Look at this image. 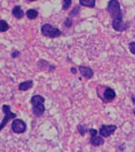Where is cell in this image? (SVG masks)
<instances>
[{
  "label": "cell",
  "instance_id": "15",
  "mask_svg": "<svg viewBox=\"0 0 135 152\" xmlns=\"http://www.w3.org/2000/svg\"><path fill=\"white\" fill-rule=\"evenodd\" d=\"M8 29H9V25L7 24V22L0 20V32H5V31L8 30Z\"/></svg>",
  "mask_w": 135,
  "mask_h": 152
},
{
  "label": "cell",
  "instance_id": "5",
  "mask_svg": "<svg viewBox=\"0 0 135 152\" xmlns=\"http://www.w3.org/2000/svg\"><path fill=\"white\" fill-rule=\"evenodd\" d=\"M26 129V124L21 119H14L12 122V130L16 134H22Z\"/></svg>",
  "mask_w": 135,
  "mask_h": 152
},
{
  "label": "cell",
  "instance_id": "13",
  "mask_svg": "<svg viewBox=\"0 0 135 152\" xmlns=\"http://www.w3.org/2000/svg\"><path fill=\"white\" fill-rule=\"evenodd\" d=\"M79 4L85 7L94 8L95 7V0H79Z\"/></svg>",
  "mask_w": 135,
  "mask_h": 152
},
{
  "label": "cell",
  "instance_id": "25",
  "mask_svg": "<svg viewBox=\"0 0 135 152\" xmlns=\"http://www.w3.org/2000/svg\"><path fill=\"white\" fill-rule=\"evenodd\" d=\"M133 114H134V115H135V109H134V110H133Z\"/></svg>",
  "mask_w": 135,
  "mask_h": 152
},
{
  "label": "cell",
  "instance_id": "16",
  "mask_svg": "<svg viewBox=\"0 0 135 152\" xmlns=\"http://www.w3.org/2000/svg\"><path fill=\"white\" fill-rule=\"evenodd\" d=\"M77 128H78V132L80 133V135H81V136H84V135L87 133V130H88L85 125H78V127H77Z\"/></svg>",
  "mask_w": 135,
  "mask_h": 152
},
{
  "label": "cell",
  "instance_id": "1",
  "mask_svg": "<svg viewBox=\"0 0 135 152\" xmlns=\"http://www.w3.org/2000/svg\"><path fill=\"white\" fill-rule=\"evenodd\" d=\"M44 103H45V99L40 95H34L32 99H31V104H32V111L34 115L40 117L43 115V113L45 112V107H44Z\"/></svg>",
  "mask_w": 135,
  "mask_h": 152
},
{
  "label": "cell",
  "instance_id": "9",
  "mask_svg": "<svg viewBox=\"0 0 135 152\" xmlns=\"http://www.w3.org/2000/svg\"><path fill=\"white\" fill-rule=\"evenodd\" d=\"M103 96H104V101L106 102H111L114 97H116V93L113 91L112 88L110 87H106L104 89V93H103Z\"/></svg>",
  "mask_w": 135,
  "mask_h": 152
},
{
  "label": "cell",
  "instance_id": "8",
  "mask_svg": "<svg viewBox=\"0 0 135 152\" xmlns=\"http://www.w3.org/2000/svg\"><path fill=\"white\" fill-rule=\"evenodd\" d=\"M79 72L81 73V76L84 78H86V79H90L92 77L94 76V71L92 70L88 66H84V65H79Z\"/></svg>",
  "mask_w": 135,
  "mask_h": 152
},
{
  "label": "cell",
  "instance_id": "24",
  "mask_svg": "<svg viewBox=\"0 0 135 152\" xmlns=\"http://www.w3.org/2000/svg\"><path fill=\"white\" fill-rule=\"evenodd\" d=\"M132 101L135 103V95H133V96H132Z\"/></svg>",
  "mask_w": 135,
  "mask_h": 152
},
{
  "label": "cell",
  "instance_id": "7",
  "mask_svg": "<svg viewBox=\"0 0 135 152\" xmlns=\"http://www.w3.org/2000/svg\"><path fill=\"white\" fill-rule=\"evenodd\" d=\"M116 129H117L116 125H103V126H101L98 133L103 137H109L110 135H112V133H114Z\"/></svg>",
  "mask_w": 135,
  "mask_h": 152
},
{
  "label": "cell",
  "instance_id": "14",
  "mask_svg": "<svg viewBox=\"0 0 135 152\" xmlns=\"http://www.w3.org/2000/svg\"><path fill=\"white\" fill-rule=\"evenodd\" d=\"M26 16H28V18H30V20L37 18L38 12L36 10V9H29V10L26 12Z\"/></svg>",
  "mask_w": 135,
  "mask_h": 152
},
{
  "label": "cell",
  "instance_id": "21",
  "mask_svg": "<svg viewBox=\"0 0 135 152\" xmlns=\"http://www.w3.org/2000/svg\"><path fill=\"white\" fill-rule=\"evenodd\" d=\"M71 25H72V21H71L70 18H68L67 21H65V26L69 28V26H71Z\"/></svg>",
  "mask_w": 135,
  "mask_h": 152
},
{
  "label": "cell",
  "instance_id": "26",
  "mask_svg": "<svg viewBox=\"0 0 135 152\" xmlns=\"http://www.w3.org/2000/svg\"><path fill=\"white\" fill-rule=\"evenodd\" d=\"M29 1H34V0H29Z\"/></svg>",
  "mask_w": 135,
  "mask_h": 152
},
{
  "label": "cell",
  "instance_id": "23",
  "mask_svg": "<svg viewBox=\"0 0 135 152\" xmlns=\"http://www.w3.org/2000/svg\"><path fill=\"white\" fill-rule=\"evenodd\" d=\"M71 72H72V73H76V72H77L76 68H71Z\"/></svg>",
  "mask_w": 135,
  "mask_h": 152
},
{
  "label": "cell",
  "instance_id": "22",
  "mask_svg": "<svg viewBox=\"0 0 135 152\" xmlns=\"http://www.w3.org/2000/svg\"><path fill=\"white\" fill-rule=\"evenodd\" d=\"M18 55H20L18 52H13V53H12V57H17Z\"/></svg>",
  "mask_w": 135,
  "mask_h": 152
},
{
  "label": "cell",
  "instance_id": "4",
  "mask_svg": "<svg viewBox=\"0 0 135 152\" xmlns=\"http://www.w3.org/2000/svg\"><path fill=\"white\" fill-rule=\"evenodd\" d=\"M2 111L5 112V117H4L2 121L0 122V132H1L2 128L7 125V122L9 121V119H15V117H16V114L13 113V112L10 111V107H9V105H7V104L2 105Z\"/></svg>",
  "mask_w": 135,
  "mask_h": 152
},
{
  "label": "cell",
  "instance_id": "18",
  "mask_svg": "<svg viewBox=\"0 0 135 152\" xmlns=\"http://www.w3.org/2000/svg\"><path fill=\"white\" fill-rule=\"evenodd\" d=\"M128 48H129V52L135 55V41H132L129 45H128Z\"/></svg>",
  "mask_w": 135,
  "mask_h": 152
},
{
  "label": "cell",
  "instance_id": "11",
  "mask_svg": "<svg viewBox=\"0 0 135 152\" xmlns=\"http://www.w3.org/2000/svg\"><path fill=\"white\" fill-rule=\"evenodd\" d=\"M32 86H33V81L29 80V81H24L22 84H20L18 88H20V91H28V89H30Z\"/></svg>",
  "mask_w": 135,
  "mask_h": 152
},
{
  "label": "cell",
  "instance_id": "17",
  "mask_svg": "<svg viewBox=\"0 0 135 152\" xmlns=\"http://www.w3.org/2000/svg\"><path fill=\"white\" fill-rule=\"evenodd\" d=\"M71 4H72V0H63L62 2V8L64 10H68L69 8L71 7Z\"/></svg>",
  "mask_w": 135,
  "mask_h": 152
},
{
  "label": "cell",
  "instance_id": "20",
  "mask_svg": "<svg viewBox=\"0 0 135 152\" xmlns=\"http://www.w3.org/2000/svg\"><path fill=\"white\" fill-rule=\"evenodd\" d=\"M78 12H79V6H77V7H76L75 9H73V10H72V12L70 13V14H71V16L77 15V13H78Z\"/></svg>",
  "mask_w": 135,
  "mask_h": 152
},
{
  "label": "cell",
  "instance_id": "19",
  "mask_svg": "<svg viewBox=\"0 0 135 152\" xmlns=\"http://www.w3.org/2000/svg\"><path fill=\"white\" fill-rule=\"evenodd\" d=\"M88 133H90V136H94V135H96V134H98V130L93 129V128H90V129H88Z\"/></svg>",
  "mask_w": 135,
  "mask_h": 152
},
{
  "label": "cell",
  "instance_id": "10",
  "mask_svg": "<svg viewBox=\"0 0 135 152\" xmlns=\"http://www.w3.org/2000/svg\"><path fill=\"white\" fill-rule=\"evenodd\" d=\"M90 142L93 146H100V145H102L104 143V140H103V136H102V135L98 136V134H96V135H94V136H90Z\"/></svg>",
  "mask_w": 135,
  "mask_h": 152
},
{
  "label": "cell",
  "instance_id": "6",
  "mask_svg": "<svg viewBox=\"0 0 135 152\" xmlns=\"http://www.w3.org/2000/svg\"><path fill=\"white\" fill-rule=\"evenodd\" d=\"M112 28L117 32H123L129 28V24L124 22L123 18H116V20H112Z\"/></svg>",
  "mask_w": 135,
  "mask_h": 152
},
{
  "label": "cell",
  "instance_id": "3",
  "mask_svg": "<svg viewBox=\"0 0 135 152\" xmlns=\"http://www.w3.org/2000/svg\"><path fill=\"white\" fill-rule=\"evenodd\" d=\"M41 33L44 36H46V37H48V38H57V37H60L62 32L57 28H55V26H53L51 24L46 23V24H44L41 26Z\"/></svg>",
  "mask_w": 135,
  "mask_h": 152
},
{
  "label": "cell",
  "instance_id": "2",
  "mask_svg": "<svg viewBox=\"0 0 135 152\" xmlns=\"http://www.w3.org/2000/svg\"><path fill=\"white\" fill-rule=\"evenodd\" d=\"M106 9H108L110 16L112 17V20L123 18V13H121V8H120V4L118 0H110L108 2Z\"/></svg>",
  "mask_w": 135,
  "mask_h": 152
},
{
  "label": "cell",
  "instance_id": "12",
  "mask_svg": "<svg viewBox=\"0 0 135 152\" xmlns=\"http://www.w3.org/2000/svg\"><path fill=\"white\" fill-rule=\"evenodd\" d=\"M13 15L15 16L16 18H22L23 15H24L22 8L20 7V6H15V7L13 8Z\"/></svg>",
  "mask_w": 135,
  "mask_h": 152
}]
</instances>
